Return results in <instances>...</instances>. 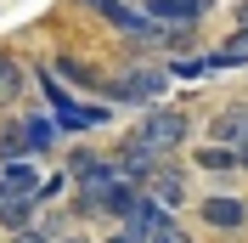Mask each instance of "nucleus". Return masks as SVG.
Instances as JSON below:
<instances>
[{"label":"nucleus","instance_id":"1","mask_svg":"<svg viewBox=\"0 0 248 243\" xmlns=\"http://www.w3.org/2000/svg\"><path fill=\"white\" fill-rule=\"evenodd\" d=\"M170 68L164 62H130L119 79H108V91L102 96H113V102H124V107H158L164 96H170Z\"/></svg>","mask_w":248,"mask_h":243},{"label":"nucleus","instance_id":"2","mask_svg":"<svg viewBox=\"0 0 248 243\" xmlns=\"http://www.w3.org/2000/svg\"><path fill=\"white\" fill-rule=\"evenodd\" d=\"M186 136H192V124H186V113L181 107H147V119L136 124V141L147 153H158V158H170V153H181L186 147Z\"/></svg>","mask_w":248,"mask_h":243},{"label":"nucleus","instance_id":"3","mask_svg":"<svg viewBox=\"0 0 248 243\" xmlns=\"http://www.w3.org/2000/svg\"><path fill=\"white\" fill-rule=\"evenodd\" d=\"M40 85H46V102H51V113H57L62 130H102V124H108V107L74 102V91H68V85H57V79H51V68L40 74Z\"/></svg>","mask_w":248,"mask_h":243},{"label":"nucleus","instance_id":"4","mask_svg":"<svg viewBox=\"0 0 248 243\" xmlns=\"http://www.w3.org/2000/svg\"><path fill=\"white\" fill-rule=\"evenodd\" d=\"M141 12L153 23H164V29H192L198 17L215 12V0H141Z\"/></svg>","mask_w":248,"mask_h":243},{"label":"nucleus","instance_id":"5","mask_svg":"<svg viewBox=\"0 0 248 243\" xmlns=\"http://www.w3.org/2000/svg\"><path fill=\"white\" fill-rule=\"evenodd\" d=\"M113 164H119V175H124V181L147 187V181H153V170L164 164V158H158V153H147V147H141L136 136H130V141H119V153H113Z\"/></svg>","mask_w":248,"mask_h":243},{"label":"nucleus","instance_id":"6","mask_svg":"<svg viewBox=\"0 0 248 243\" xmlns=\"http://www.w3.org/2000/svg\"><path fill=\"white\" fill-rule=\"evenodd\" d=\"M198 209H203V226H215V232H243L248 226V204H243V198L215 192V198H203Z\"/></svg>","mask_w":248,"mask_h":243},{"label":"nucleus","instance_id":"7","mask_svg":"<svg viewBox=\"0 0 248 243\" xmlns=\"http://www.w3.org/2000/svg\"><path fill=\"white\" fill-rule=\"evenodd\" d=\"M209 141L220 147H248V102H232L209 119Z\"/></svg>","mask_w":248,"mask_h":243},{"label":"nucleus","instance_id":"8","mask_svg":"<svg viewBox=\"0 0 248 243\" xmlns=\"http://www.w3.org/2000/svg\"><path fill=\"white\" fill-rule=\"evenodd\" d=\"M113 175H119V164L102 158V153H74V158H68V181L74 187H102V181H113Z\"/></svg>","mask_w":248,"mask_h":243},{"label":"nucleus","instance_id":"9","mask_svg":"<svg viewBox=\"0 0 248 243\" xmlns=\"http://www.w3.org/2000/svg\"><path fill=\"white\" fill-rule=\"evenodd\" d=\"M40 209V192H0V226L6 232H23Z\"/></svg>","mask_w":248,"mask_h":243},{"label":"nucleus","instance_id":"10","mask_svg":"<svg viewBox=\"0 0 248 243\" xmlns=\"http://www.w3.org/2000/svg\"><path fill=\"white\" fill-rule=\"evenodd\" d=\"M40 170H34V158H6L0 164V192H40Z\"/></svg>","mask_w":248,"mask_h":243},{"label":"nucleus","instance_id":"11","mask_svg":"<svg viewBox=\"0 0 248 243\" xmlns=\"http://www.w3.org/2000/svg\"><path fill=\"white\" fill-rule=\"evenodd\" d=\"M23 136H29V153H51L62 124H57V113H23Z\"/></svg>","mask_w":248,"mask_h":243},{"label":"nucleus","instance_id":"12","mask_svg":"<svg viewBox=\"0 0 248 243\" xmlns=\"http://www.w3.org/2000/svg\"><path fill=\"white\" fill-rule=\"evenodd\" d=\"M147 192H153L158 204L181 209V204H186V175H181V170H170V164H158V170H153V181H147Z\"/></svg>","mask_w":248,"mask_h":243},{"label":"nucleus","instance_id":"13","mask_svg":"<svg viewBox=\"0 0 248 243\" xmlns=\"http://www.w3.org/2000/svg\"><path fill=\"white\" fill-rule=\"evenodd\" d=\"M57 74H62V79H68V85H79V91H96V96L108 91V79L96 74L91 62H74V57H57Z\"/></svg>","mask_w":248,"mask_h":243},{"label":"nucleus","instance_id":"14","mask_svg":"<svg viewBox=\"0 0 248 243\" xmlns=\"http://www.w3.org/2000/svg\"><path fill=\"white\" fill-rule=\"evenodd\" d=\"M198 170H243V164H237V147L209 141V147H198Z\"/></svg>","mask_w":248,"mask_h":243},{"label":"nucleus","instance_id":"15","mask_svg":"<svg viewBox=\"0 0 248 243\" xmlns=\"http://www.w3.org/2000/svg\"><path fill=\"white\" fill-rule=\"evenodd\" d=\"M17 91H23V68L12 57H0V96H17Z\"/></svg>","mask_w":248,"mask_h":243},{"label":"nucleus","instance_id":"16","mask_svg":"<svg viewBox=\"0 0 248 243\" xmlns=\"http://www.w3.org/2000/svg\"><path fill=\"white\" fill-rule=\"evenodd\" d=\"M57 232H46V226H23V232H12V243H51Z\"/></svg>","mask_w":248,"mask_h":243},{"label":"nucleus","instance_id":"17","mask_svg":"<svg viewBox=\"0 0 248 243\" xmlns=\"http://www.w3.org/2000/svg\"><path fill=\"white\" fill-rule=\"evenodd\" d=\"M62 187H68V175H51V181H46V187H40V204H46V198H57V192H62Z\"/></svg>","mask_w":248,"mask_h":243},{"label":"nucleus","instance_id":"18","mask_svg":"<svg viewBox=\"0 0 248 243\" xmlns=\"http://www.w3.org/2000/svg\"><path fill=\"white\" fill-rule=\"evenodd\" d=\"M108 243H141V238H136V232H130V226H119V232H113Z\"/></svg>","mask_w":248,"mask_h":243},{"label":"nucleus","instance_id":"19","mask_svg":"<svg viewBox=\"0 0 248 243\" xmlns=\"http://www.w3.org/2000/svg\"><path fill=\"white\" fill-rule=\"evenodd\" d=\"M57 243H91L85 232H57Z\"/></svg>","mask_w":248,"mask_h":243},{"label":"nucleus","instance_id":"20","mask_svg":"<svg viewBox=\"0 0 248 243\" xmlns=\"http://www.w3.org/2000/svg\"><path fill=\"white\" fill-rule=\"evenodd\" d=\"M237 164H243V170H248V147H237Z\"/></svg>","mask_w":248,"mask_h":243}]
</instances>
